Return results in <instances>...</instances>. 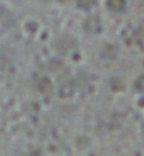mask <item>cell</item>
Wrapping results in <instances>:
<instances>
[]
</instances>
